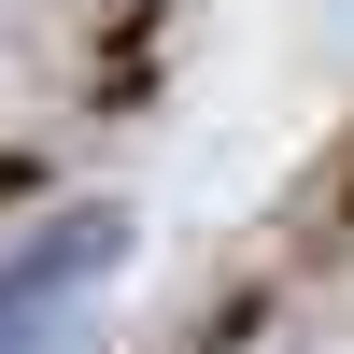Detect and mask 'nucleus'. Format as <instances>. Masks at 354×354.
Here are the masks:
<instances>
[{
    "label": "nucleus",
    "instance_id": "obj_1",
    "mask_svg": "<svg viewBox=\"0 0 354 354\" xmlns=\"http://www.w3.org/2000/svg\"><path fill=\"white\" fill-rule=\"evenodd\" d=\"M113 255H128V227H113V213H71V227H43V241H15V255H0V354H28L85 283L113 270Z\"/></svg>",
    "mask_w": 354,
    "mask_h": 354
}]
</instances>
